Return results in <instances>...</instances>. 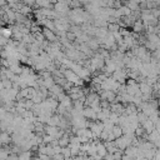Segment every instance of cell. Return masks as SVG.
Here are the masks:
<instances>
[{"instance_id":"4","label":"cell","mask_w":160,"mask_h":160,"mask_svg":"<svg viewBox=\"0 0 160 160\" xmlns=\"http://www.w3.org/2000/svg\"><path fill=\"white\" fill-rule=\"evenodd\" d=\"M120 1H121V4L124 5V2H125V1H128V0H120Z\"/></svg>"},{"instance_id":"2","label":"cell","mask_w":160,"mask_h":160,"mask_svg":"<svg viewBox=\"0 0 160 160\" xmlns=\"http://www.w3.org/2000/svg\"><path fill=\"white\" fill-rule=\"evenodd\" d=\"M21 2H22L24 5H26V6L32 8V6H34V4H35V0H21Z\"/></svg>"},{"instance_id":"3","label":"cell","mask_w":160,"mask_h":160,"mask_svg":"<svg viewBox=\"0 0 160 160\" xmlns=\"http://www.w3.org/2000/svg\"><path fill=\"white\" fill-rule=\"evenodd\" d=\"M5 4H6V0H0V8H1V6H4Z\"/></svg>"},{"instance_id":"1","label":"cell","mask_w":160,"mask_h":160,"mask_svg":"<svg viewBox=\"0 0 160 160\" xmlns=\"http://www.w3.org/2000/svg\"><path fill=\"white\" fill-rule=\"evenodd\" d=\"M18 12H20V14H22V15H25V16H30V14L32 12V9L30 8V6H26V5H21L20 6V9H19V11Z\"/></svg>"}]
</instances>
